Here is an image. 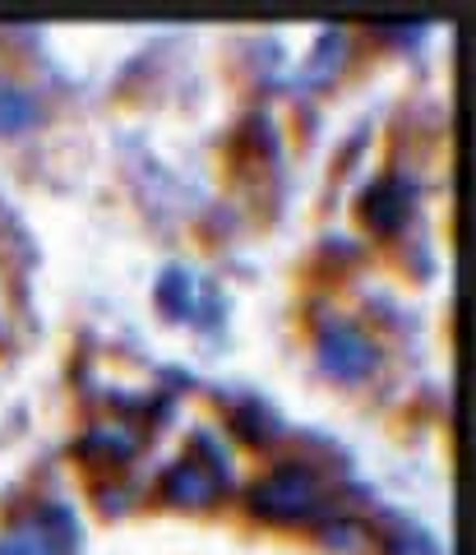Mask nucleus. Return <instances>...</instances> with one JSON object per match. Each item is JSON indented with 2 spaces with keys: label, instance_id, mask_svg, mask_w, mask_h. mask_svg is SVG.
<instances>
[{
  "label": "nucleus",
  "instance_id": "obj_1",
  "mask_svg": "<svg viewBox=\"0 0 476 555\" xmlns=\"http://www.w3.org/2000/svg\"><path fill=\"white\" fill-rule=\"evenodd\" d=\"M255 509L273 524H306L324 509V486L301 463H287L255 486Z\"/></svg>",
  "mask_w": 476,
  "mask_h": 555
},
{
  "label": "nucleus",
  "instance_id": "obj_2",
  "mask_svg": "<svg viewBox=\"0 0 476 555\" xmlns=\"http://www.w3.org/2000/svg\"><path fill=\"white\" fill-rule=\"evenodd\" d=\"M75 551V524L65 509H38L14 518L0 537V555H69Z\"/></svg>",
  "mask_w": 476,
  "mask_h": 555
},
{
  "label": "nucleus",
  "instance_id": "obj_3",
  "mask_svg": "<svg viewBox=\"0 0 476 555\" xmlns=\"http://www.w3.org/2000/svg\"><path fill=\"white\" fill-rule=\"evenodd\" d=\"M320 361H324V371L338 375V379H365L370 371H375L379 352L357 324L333 320V324H324V334H320Z\"/></svg>",
  "mask_w": 476,
  "mask_h": 555
},
{
  "label": "nucleus",
  "instance_id": "obj_4",
  "mask_svg": "<svg viewBox=\"0 0 476 555\" xmlns=\"http://www.w3.org/2000/svg\"><path fill=\"white\" fill-rule=\"evenodd\" d=\"M163 491H167V500H176V505H185V509H204V505H214V500H218L222 477H218L208 463L185 459V463H176L171 473L163 477Z\"/></svg>",
  "mask_w": 476,
  "mask_h": 555
},
{
  "label": "nucleus",
  "instance_id": "obj_5",
  "mask_svg": "<svg viewBox=\"0 0 476 555\" xmlns=\"http://www.w3.org/2000/svg\"><path fill=\"white\" fill-rule=\"evenodd\" d=\"M38 120V102H33L28 89H20V83H5L0 79V134L10 130H24Z\"/></svg>",
  "mask_w": 476,
  "mask_h": 555
},
{
  "label": "nucleus",
  "instance_id": "obj_6",
  "mask_svg": "<svg viewBox=\"0 0 476 555\" xmlns=\"http://www.w3.org/2000/svg\"><path fill=\"white\" fill-rule=\"evenodd\" d=\"M370 222H379V228H398L402 218H408V190H402L398 181H384L370 190V204H365Z\"/></svg>",
  "mask_w": 476,
  "mask_h": 555
},
{
  "label": "nucleus",
  "instance_id": "obj_7",
  "mask_svg": "<svg viewBox=\"0 0 476 555\" xmlns=\"http://www.w3.org/2000/svg\"><path fill=\"white\" fill-rule=\"evenodd\" d=\"M384 546H389V555H435L430 537H421V532H408V528H402L398 537H384Z\"/></svg>",
  "mask_w": 476,
  "mask_h": 555
}]
</instances>
